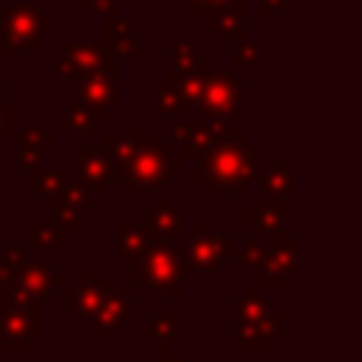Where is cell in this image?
Segmentation results:
<instances>
[{"label": "cell", "instance_id": "obj_1", "mask_svg": "<svg viewBox=\"0 0 362 362\" xmlns=\"http://www.w3.org/2000/svg\"><path fill=\"white\" fill-rule=\"evenodd\" d=\"M257 156L260 147L249 144L243 130H229L218 147L198 156L195 184H204L209 195L229 192L240 198L257 178Z\"/></svg>", "mask_w": 362, "mask_h": 362}, {"label": "cell", "instance_id": "obj_2", "mask_svg": "<svg viewBox=\"0 0 362 362\" xmlns=\"http://www.w3.org/2000/svg\"><path fill=\"white\" fill-rule=\"evenodd\" d=\"M130 263V286H153L156 297L175 300L184 294L178 255L170 246V238L147 235L144 249L127 260Z\"/></svg>", "mask_w": 362, "mask_h": 362}, {"label": "cell", "instance_id": "obj_3", "mask_svg": "<svg viewBox=\"0 0 362 362\" xmlns=\"http://www.w3.org/2000/svg\"><path fill=\"white\" fill-rule=\"evenodd\" d=\"M201 93L192 102V110L212 122L215 127L229 133V122L243 119L246 107H243V85L232 71L223 68H204L201 71Z\"/></svg>", "mask_w": 362, "mask_h": 362}, {"label": "cell", "instance_id": "obj_4", "mask_svg": "<svg viewBox=\"0 0 362 362\" xmlns=\"http://www.w3.org/2000/svg\"><path fill=\"white\" fill-rule=\"evenodd\" d=\"M184 156H170V144H141L127 161L113 167V181L130 187L133 195L156 192L158 187L170 184V170H181Z\"/></svg>", "mask_w": 362, "mask_h": 362}, {"label": "cell", "instance_id": "obj_5", "mask_svg": "<svg viewBox=\"0 0 362 362\" xmlns=\"http://www.w3.org/2000/svg\"><path fill=\"white\" fill-rule=\"evenodd\" d=\"M54 28V17L42 11L40 3H11L0 17V51L3 54H40L42 31Z\"/></svg>", "mask_w": 362, "mask_h": 362}, {"label": "cell", "instance_id": "obj_6", "mask_svg": "<svg viewBox=\"0 0 362 362\" xmlns=\"http://www.w3.org/2000/svg\"><path fill=\"white\" fill-rule=\"evenodd\" d=\"M90 74L119 76V54L107 42H65V54L54 57L57 79H85Z\"/></svg>", "mask_w": 362, "mask_h": 362}, {"label": "cell", "instance_id": "obj_7", "mask_svg": "<svg viewBox=\"0 0 362 362\" xmlns=\"http://www.w3.org/2000/svg\"><path fill=\"white\" fill-rule=\"evenodd\" d=\"M232 249H235V235H221L215 238L209 232V226L204 221H198L192 226V232L184 238V246L178 255V266H181V274H195V272H218V266L232 257Z\"/></svg>", "mask_w": 362, "mask_h": 362}, {"label": "cell", "instance_id": "obj_8", "mask_svg": "<svg viewBox=\"0 0 362 362\" xmlns=\"http://www.w3.org/2000/svg\"><path fill=\"white\" fill-rule=\"evenodd\" d=\"M189 6L223 40H229V42L246 40V25H243L246 0H189Z\"/></svg>", "mask_w": 362, "mask_h": 362}, {"label": "cell", "instance_id": "obj_9", "mask_svg": "<svg viewBox=\"0 0 362 362\" xmlns=\"http://www.w3.org/2000/svg\"><path fill=\"white\" fill-rule=\"evenodd\" d=\"M226 136V130L215 127L212 122H184V119H175L170 124V139L167 144L170 147H181V156L184 158H198L204 153H209L212 147H218V141Z\"/></svg>", "mask_w": 362, "mask_h": 362}, {"label": "cell", "instance_id": "obj_10", "mask_svg": "<svg viewBox=\"0 0 362 362\" xmlns=\"http://www.w3.org/2000/svg\"><path fill=\"white\" fill-rule=\"evenodd\" d=\"M40 317L34 311H20V308H0V348L14 354L25 351L28 339L40 334Z\"/></svg>", "mask_w": 362, "mask_h": 362}, {"label": "cell", "instance_id": "obj_11", "mask_svg": "<svg viewBox=\"0 0 362 362\" xmlns=\"http://www.w3.org/2000/svg\"><path fill=\"white\" fill-rule=\"evenodd\" d=\"M127 317H130V286H122L113 291L105 288V297H102L96 314L90 317V334L110 337L127 322Z\"/></svg>", "mask_w": 362, "mask_h": 362}, {"label": "cell", "instance_id": "obj_12", "mask_svg": "<svg viewBox=\"0 0 362 362\" xmlns=\"http://www.w3.org/2000/svg\"><path fill=\"white\" fill-rule=\"evenodd\" d=\"M79 181L90 189V195H105L107 184L113 181V164L107 158L105 144H79Z\"/></svg>", "mask_w": 362, "mask_h": 362}, {"label": "cell", "instance_id": "obj_13", "mask_svg": "<svg viewBox=\"0 0 362 362\" xmlns=\"http://www.w3.org/2000/svg\"><path fill=\"white\" fill-rule=\"evenodd\" d=\"M79 102L88 107L93 122H102L107 116V107L119 105V82L110 74H90L79 85Z\"/></svg>", "mask_w": 362, "mask_h": 362}, {"label": "cell", "instance_id": "obj_14", "mask_svg": "<svg viewBox=\"0 0 362 362\" xmlns=\"http://www.w3.org/2000/svg\"><path fill=\"white\" fill-rule=\"evenodd\" d=\"M105 297V277L102 274H82L74 286H65V311L90 322L99 303Z\"/></svg>", "mask_w": 362, "mask_h": 362}, {"label": "cell", "instance_id": "obj_15", "mask_svg": "<svg viewBox=\"0 0 362 362\" xmlns=\"http://www.w3.org/2000/svg\"><path fill=\"white\" fill-rule=\"evenodd\" d=\"M181 223H184V212L175 209L167 195H158L156 204L147 206L141 215V229H144V235H153V238L181 235Z\"/></svg>", "mask_w": 362, "mask_h": 362}, {"label": "cell", "instance_id": "obj_16", "mask_svg": "<svg viewBox=\"0 0 362 362\" xmlns=\"http://www.w3.org/2000/svg\"><path fill=\"white\" fill-rule=\"evenodd\" d=\"M243 218H246L252 226H257V235H263V238L280 235V232H283V223H286L283 198L263 192V195H260V201L243 212Z\"/></svg>", "mask_w": 362, "mask_h": 362}, {"label": "cell", "instance_id": "obj_17", "mask_svg": "<svg viewBox=\"0 0 362 362\" xmlns=\"http://www.w3.org/2000/svg\"><path fill=\"white\" fill-rule=\"evenodd\" d=\"M102 31H105V40H102V42H107L116 54H144V42L133 34L130 20L119 17L116 8H113V11H105V25H102Z\"/></svg>", "mask_w": 362, "mask_h": 362}, {"label": "cell", "instance_id": "obj_18", "mask_svg": "<svg viewBox=\"0 0 362 362\" xmlns=\"http://www.w3.org/2000/svg\"><path fill=\"white\" fill-rule=\"evenodd\" d=\"M51 269H54L51 263H23L14 272V283L28 294H34L37 300H51L57 291L51 286Z\"/></svg>", "mask_w": 362, "mask_h": 362}, {"label": "cell", "instance_id": "obj_19", "mask_svg": "<svg viewBox=\"0 0 362 362\" xmlns=\"http://www.w3.org/2000/svg\"><path fill=\"white\" fill-rule=\"evenodd\" d=\"M153 141H158V139H156V133H150V130H144V133H130V136H122V133H116V130H107L105 139H102V144H105L107 158H110L113 167H119L122 161H127L141 144H153Z\"/></svg>", "mask_w": 362, "mask_h": 362}, {"label": "cell", "instance_id": "obj_20", "mask_svg": "<svg viewBox=\"0 0 362 362\" xmlns=\"http://www.w3.org/2000/svg\"><path fill=\"white\" fill-rule=\"evenodd\" d=\"M206 65H209L206 54L195 51L189 42L175 40L173 48H170V74L167 76H184V74H192V71H204Z\"/></svg>", "mask_w": 362, "mask_h": 362}, {"label": "cell", "instance_id": "obj_21", "mask_svg": "<svg viewBox=\"0 0 362 362\" xmlns=\"http://www.w3.org/2000/svg\"><path fill=\"white\" fill-rule=\"evenodd\" d=\"M255 184H257L263 192L277 195V198L286 201V198L294 192V173H288V167H286L283 158H274V161H272V170L263 173V175H257Z\"/></svg>", "mask_w": 362, "mask_h": 362}, {"label": "cell", "instance_id": "obj_22", "mask_svg": "<svg viewBox=\"0 0 362 362\" xmlns=\"http://www.w3.org/2000/svg\"><path fill=\"white\" fill-rule=\"evenodd\" d=\"M65 184L62 170H42V167H28L25 170V189L31 198H54Z\"/></svg>", "mask_w": 362, "mask_h": 362}, {"label": "cell", "instance_id": "obj_23", "mask_svg": "<svg viewBox=\"0 0 362 362\" xmlns=\"http://www.w3.org/2000/svg\"><path fill=\"white\" fill-rule=\"evenodd\" d=\"M274 339L263 331L260 322H235L232 331V348L235 351H269Z\"/></svg>", "mask_w": 362, "mask_h": 362}, {"label": "cell", "instance_id": "obj_24", "mask_svg": "<svg viewBox=\"0 0 362 362\" xmlns=\"http://www.w3.org/2000/svg\"><path fill=\"white\" fill-rule=\"evenodd\" d=\"M181 322L184 317L178 311H164V314H156L150 325H144V337L156 339V354H167V342L181 331Z\"/></svg>", "mask_w": 362, "mask_h": 362}, {"label": "cell", "instance_id": "obj_25", "mask_svg": "<svg viewBox=\"0 0 362 362\" xmlns=\"http://www.w3.org/2000/svg\"><path fill=\"white\" fill-rule=\"evenodd\" d=\"M269 308H272L269 300L260 297V288L257 286H252V288H246V294L240 300L232 303V317H235V322H260V317Z\"/></svg>", "mask_w": 362, "mask_h": 362}, {"label": "cell", "instance_id": "obj_26", "mask_svg": "<svg viewBox=\"0 0 362 362\" xmlns=\"http://www.w3.org/2000/svg\"><path fill=\"white\" fill-rule=\"evenodd\" d=\"M144 240H147V235H144L141 226H133L127 221L116 223V257L119 260L127 263L130 257H136L144 249Z\"/></svg>", "mask_w": 362, "mask_h": 362}, {"label": "cell", "instance_id": "obj_27", "mask_svg": "<svg viewBox=\"0 0 362 362\" xmlns=\"http://www.w3.org/2000/svg\"><path fill=\"white\" fill-rule=\"evenodd\" d=\"M266 255L274 263H280L286 272H291L297 266V238L294 235H286V232L272 235V246L266 249Z\"/></svg>", "mask_w": 362, "mask_h": 362}, {"label": "cell", "instance_id": "obj_28", "mask_svg": "<svg viewBox=\"0 0 362 362\" xmlns=\"http://www.w3.org/2000/svg\"><path fill=\"white\" fill-rule=\"evenodd\" d=\"M156 113L158 116H178L184 107H187V102L181 99V93L173 88V82L170 79H158L156 82Z\"/></svg>", "mask_w": 362, "mask_h": 362}, {"label": "cell", "instance_id": "obj_29", "mask_svg": "<svg viewBox=\"0 0 362 362\" xmlns=\"http://www.w3.org/2000/svg\"><path fill=\"white\" fill-rule=\"evenodd\" d=\"M0 286H3V308H20V311L42 314V311H40V300H37L34 294H28L25 288H20V286L14 283V277L6 280V283H0Z\"/></svg>", "mask_w": 362, "mask_h": 362}, {"label": "cell", "instance_id": "obj_30", "mask_svg": "<svg viewBox=\"0 0 362 362\" xmlns=\"http://www.w3.org/2000/svg\"><path fill=\"white\" fill-rule=\"evenodd\" d=\"M28 246H65V235L51 221L28 223Z\"/></svg>", "mask_w": 362, "mask_h": 362}, {"label": "cell", "instance_id": "obj_31", "mask_svg": "<svg viewBox=\"0 0 362 362\" xmlns=\"http://www.w3.org/2000/svg\"><path fill=\"white\" fill-rule=\"evenodd\" d=\"M263 255H266V246H263V235H257V232L255 235H246L243 243H240V249H232V257H238L249 269H257L260 260H263Z\"/></svg>", "mask_w": 362, "mask_h": 362}, {"label": "cell", "instance_id": "obj_32", "mask_svg": "<svg viewBox=\"0 0 362 362\" xmlns=\"http://www.w3.org/2000/svg\"><path fill=\"white\" fill-rule=\"evenodd\" d=\"M54 204H65V206H74V209L90 206V189L82 181H71V184L65 181L62 189L54 195Z\"/></svg>", "mask_w": 362, "mask_h": 362}, {"label": "cell", "instance_id": "obj_33", "mask_svg": "<svg viewBox=\"0 0 362 362\" xmlns=\"http://www.w3.org/2000/svg\"><path fill=\"white\" fill-rule=\"evenodd\" d=\"M14 141H17V147H45V144H54V133L51 130H45L40 122H28L17 136H14Z\"/></svg>", "mask_w": 362, "mask_h": 362}, {"label": "cell", "instance_id": "obj_34", "mask_svg": "<svg viewBox=\"0 0 362 362\" xmlns=\"http://www.w3.org/2000/svg\"><path fill=\"white\" fill-rule=\"evenodd\" d=\"M51 223L68 238V235H76L79 232V218H76V209L74 206H65V204H54V215H51Z\"/></svg>", "mask_w": 362, "mask_h": 362}, {"label": "cell", "instance_id": "obj_35", "mask_svg": "<svg viewBox=\"0 0 362 362\" xmlns=\"http://www.w3.org/2000/svg\"><path fill=\"white\" fill-rule=\"evenodd\" d=\"M93 124H96V122H93V116L88 113V107H85L82 102L65 110V127H68V130H74V133H90Z\"/></svg>", "mask_w": 362, "mask_h": 362}, {"label": "cell", "instance_id": "obj_36", "mask_svg": "<svg viewBox=\"0 0 362 362\" xmlns=\"http://www.w3.org/2000/svg\"><path fill=\"white\" fill-rule=\"evenodd\" d=\"M257 280H260V286H283L286 283V269L280 263H274L269 255H263V260L257 266Z\"/></svg>", "mask_w": 362, "mask_h": 362}, {"label": "cell", "instance_id": "obj_37", "mask_svg": "<svg viewBox=\"0 0 362 362\" xmlns=\"http://www.w3.org/2000/svg\"><path fill=\"white\" fill-rule=\"evenodd\" d=\"M257 62H260V45L257 42H249V40L235 42V51H232L235 68H246V65H257Z\"/></svg>", "mask_w": 362, "mask_h": 362}, {"label": "cell", "instance_id": "obj_38", "mask_svg": "<svg viewBox=\"0 0 362 362\" xmlns=\"http://www.w3.org/2000/svg\"><path fill=\"white\" fill-rule=\"evenodd\" d=\"M260 325H263V331L272 337V339H280L283 334H286V317L280 314V311H266L263 317H260Z\"/></svg>", "mask_w": 362, "mask_h": 362}, {"label": "cell", "instance_id": "obj_39", "mask_svg": "<svg viewBox=\"0 0 362 362\" xmlns=\"http://www.w3.org/2000/svg\"><path fill=\"white\" fill-rule=\"evenodd\" d=\"M0 263L14 274V272L25 263V249H23V246H6L3 255H0Z\"/></svg>", "mask_w": 362, "mask_h": 362}, {"label": "cell", "instance_id": "obj_40", "mask_svg": "<svg viewBox=\"0 0 362 362\" xmlns=\"http://www.w3.org/2000/svg\"><path fill=\"white\" fill-rule=\"evenodd\" d=\"M297 0H257V11L263 17H272V14H283L286 8H291Z\"/></svg>", "mask_w": 362, "mask_h": 362}, {"label": "cell", "instance_id": "obj_41", "mask_svg": "<svg viewBox=\"0 0 362 362\" xmlns=\"http://www.w3.org/2000/svg\"><path fill=\"white\" fill-rule=\"evenodd\" d=\"M40 164V150L37 147H17V167L20 170H28V167H37Z\"/></svg>", "mask_w": 362, "mask_h": 362}, {"label": "cell", "instance_id": "obj_42", "mask_svg": "<svg viewBox=\"0 0 362 362\" xmlns=\"http://www.w3.org/2000/svg\"><path fill=\"white\" fill-rule=\"evenodd\" d=\"M82 6H90V11H113L116 0H79Z\"/></svg>", "mask_w": 362, "mask_h": 362}, {"label": "cell", "instance_id": "obj_43", "mask_svg": "<svg viewBox=\"0 0 362 362\" xmlns=\"http://www.w3.org/2000/svg\"><path fill=\"white\" fill-rule=\"evenodd\" d=\"M156 362H187L184 356H178V354H158L156 356Z\"/></svg>", "mask_w": 362, "mask_h": 362}, {"label": "cell", "instance_id": "obj_44", "mask_svg": "<svg viewBox=\"0 0 362 362\" xmlns=\"http://www.w3.org/2000/svg\"><path fill=\"white\" fill-rule=\"evenodd\" d=\"M11 277H14V274H11V272H8V269L0 263V283H6V280H11Z\"/></svg>", "mask_w": 362, "mask_h": 362}, {"label": "cell", "instance_id": "obj_45", "mask_svg": "<svg viewBox=\"0 0 362 362\" xmlns=\"http://www.w3.org/2000/svg\"><path fill=\"white\" fill-rule=\"evenodd\" d=\"M0 102H3V71H0Z\"/></svg>", "mask_w": 362, "mask_h": 362}, {"label": "cell", "instance_id": "obj_46", "mask_svg": "<svg viewBox=\"0 0 362 362\" xmlns=\"http://www.w3.org/2000/svg\"><path fill=\"white\" fill-rule=\"evenodd\" d=\"M0 17H3V0H0Z\"/></svg>", "mask_w": 362, "mask_h": 362}, {"label": "cell", "instance_id": "obj_47", "mask_svg": "<svg viewBox=\"0 0 362 362\" xmlns=\"http://www.w3.org/2000/svg\"><path fill=\"white\" fill-rule=\"evenodd\" d=\"M0 201H3V189H0ZM0 206H3V204H0Z\"/></svg>", "mask_w": 362, "mask_h": 362}]
</instances>
